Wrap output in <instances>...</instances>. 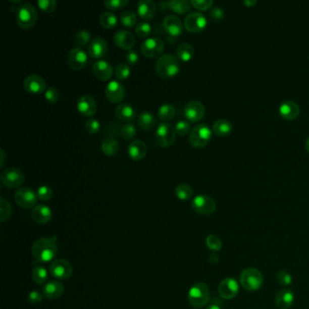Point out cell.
<instances>
[{"mask_svg":"<svg viewBox=\"0 0 309 309\" xmlns=\"http://www.w3.org/2000/svg\"><path fill=\"white\" fill-rule=\"evenodd\" d=\"M137 133V128L133 124H124V126L121 128L120 135L121 137L124 138L125 140H131L135 137Z\"/></svg>","mask_w":309,"mask_h":309,"instance_id":"cell-43","label":"cell"},{"mask_svg":"<svg viewBox=\"0 0 309 309\" xmlns=\"http://www.w3.org/2000/svg\"><path fill=\"white\" fill-rule=\"evenodd\" d=\"M67 63H68V66L73 70H82L88 63L87 54L84 49L79 48V47L72 49L68 53Z\"/></svg>","mask_w":309,"mask_h":309,"instance_id":"cell-14","label":"cell"},{"mask_svg":"<svg viewBox=\"0 0 309 309\" xmlns=\"http://www.w3.org/2000/svg\"><path fill=\"white\" fill-rule=\"evenodd\" d=\"M6 162V152L4 150H0V168H3Z\"/></svg>","mask_w":309,"mask_h":309,"instance_id":"cell-58","label":"cell"},{"mask_svg":"<svg viewBox=\"0 0 309 309\" xmlns=\"http://www.w3.org/2000/svg\"><path fill=\"white\" fill-rule=\"evenodd\" d=\"M294 300H295L294 292L288 288H284L279 290L275 297L276 305L279 309L290 308L294 304Z\"/></svg>","mask_w":309,"mask_h":309,"instance_id":"cell-25","label":"cell"},{"mask_svg":"<svg viewBox=\"0 0 309 309\" xmlns=\"http://www.w3.org/2000/svg\"><path fill=\"white\" fill-rule=\"evenodd\" d=\"M100 127H101V125H100V123H99V121L96 119H89L86 123H85V129H86V131L88 132L89 133H92V134H94V133H97L99 132V130H100Z\"/></svg>","mask_w":309,"mask_h":309,"instance_id":"cell-54","label":"cell"},{"mask_svg":"<svg viewBox=\"0 0 309 309\" xmlns=\"http://www.w3.org/2000/svg\"><path fill=\"white\" fill-rule=\"evenodd\" d=\"M107 51L108 44L102 37H95L88 44L89 56L94 59L104 58Z\"/></svg>","mask_w":309,"mask_h":309,"instance_id":"cell-24","label":"cell"},{"mask_svg":"<svg viewBox=\"0 0 309 309\" xmlns=\"http://www.w3.org/2000/svg\"><path fill=\"white\" fill-rule=\"evenodd\" d=\"M32 278L33 281L37 285H43L46 282L48 278V273L47 270L44 269L42 266H36L35 269L32 271Z\"/></svg>","mask_w":309,"mask_h":309,"instance_id":"cell-38","label":"cell"},{"mask_svg":"<svg viewBox=\"0 0 309 309\" xmlns=\"http://www.w3.org/2000/svg\"><path fill=\"white\" fill-rule=\"evenodd\" d=\"M147 154V146L141 140L132 141L128 147L129 157L135 162H141Z\"/></svg>","mask_w":309,"mask_h":309,"instance_id":"cell-26","label":"cell"},{"mask_svg":"<svg viewBox=\"0 0 309 309\" xmlns=\"http://www.w3.org/2000/svg\"><path fill=\"white\" fill-rule=\"evenodd\" d=\"M37 199L38 198L35 191L27 187L18 189L15 194L16 202L19 207L23 209H31L35 207Z\"/></svg>","mask_w":309,"mask_h":309,"instance_id":"cell-12","label":"cell"},{"mask_svg":"<svg viewBox=\"0 0 309 309\" xmlns=\"http://www.w3.org/2000/svg\"><path fill=\"white\" fill-rule=\"evenodd\" d=\"M206 110L203 105L199 101H190L184 108V116L190 123H198L203 119Z\"/></svg>","mask_w":309,"mask_h":309,"instance_id":"cell-15","label":"cell"},{"mask_svg":"<svg viewBox=\"0 0 309 309\" xmlns=\"http://www.w3.org/2000/svg\"><path fill=\"white\" fill-rule=\"evenodd\" d=\"M167 9H171L174 13L183 14L188 13L190 10V2L185 0H172L165 3Z\"/></svg>","mask_w":309,"mask_h":309,"instance_id":"cell-33","label":"cell"},{"mask_svg":"<svg viewBox=\"0 0 309 309\" xmlns=\"http://www.w3.org/2000/svg\"><path fill=\"white\" fill-rule=\"evenodd\" d=\"M278 113L283 119L293 121L298 117L300 114V108L296 102L287 100L280 105L278 108Z\"/></svg>","mask_w":309,"mask_h":309,"instance_id":"cell-22","label":"cell"},{"mask_svg":"<svg viewBox=\"0 0 309 309\" xmlns=\"http://www.w3.org/2000/svg\"><path fill=\"white\" fill-rule=\"evenodd\" d=\"M93 75L97 77L98 79L106 82L113 77L114 69L110 63L106 60H98L93 64Z\"/></svg>","mask_w":309,"mask_h":309,"instance_id":"cell-23","label":"cell"},{"mask_svg":"<svg viewBox=\"0 0 309 309\" xmlns=\"http://www.w3.org/2000/svg\"><path fill=\"white\" fill-rule=\"evenodd\" d=\"M264 278L261 271L254 268H248L243 270L239 277V282L243 288L248 291H255L263 285Z\"/></svg>","mask_w":309,"mask_h":309,"instance_id":"cell-5","label":"cell"},{"mask_svg":"<svg viewBox=\"0 0 309 309\" xmlns=\"http://www.w3.org/2000/svg\"><path fill=\"white\" fill-rule=\"evenodd\" d=\"M239 291L238 281L233 278H226L219 285V294L223 299L234 298Z\"/></svg>","mask_w":309,"mask_h":309,"instance_id":"cell-16","label":"cell"},{"mask_svg":"<svg viewBox=\"0 0 309 309\" xmlns=\"http://www.w3.org/2000/svg\"><path fill=\"white\" fill-rule=\"evenodd\" d=\"M175 129L170 123H161L155 133V141L158 145L167 148L175 141Z\"/></svg>","mask_w":309,"mask_h":309,"instance_id":"cell-7","label":"cell"},{"mask_svg":"<svg viewBox=\"0 0 309 309\" xmlns=\"http://www.w3.org/2000/svg\"><path fill=\"white\" fill-rule=\"evenodd\" d=\"M211 17L215 21H221V19L224 18V11L220 7L213 8L212 12H211Z\"/></svg>","mask_w":309,"mask_h":309,"instance_id":"cell-57","label":"cell"},{"mask_svg":"<svg viewBox=\"0 0 309 309\" xmlns=\"http://www.w3.org/2000/svg\"><path fill=\"white\" fill-rule=\"evenodd\" d=\"M191 207L198 214L208 216L211 215L216 210V202L211 196L200 194L196 196L191 201Z\"/></svg>","mask_w":309,"mask_h":309,"instance_id":"cell-8","label":"cell"},{"mask_svg":"<svg viewBox=\"0 0 309 309\" xmlns=\"http://www.w3.org/2000/svg\"><path fill=\"white\" fill-rule=\"evenodd\" d=\"M38 14L35 7L30 3L19 6L16 13V19L18 26L22 29H29L35 26Z\"/></svg>","mask_w":309,"mask_h":309,"instance_id":"cell-3","label":"cell"},{"mask_svg":"<svg viewBox=\"0 0 309 309\" xmlns=\"http://www.w3.org/2000/svg\"><path fill=\"white\" fill-rule=\"evenodd\" d=\"M125 88L124 84L118 81H111L106 89V96L112 104H119L125 97Z\"/></svg>","mask_w":309,"mask_h":309,"instance_id":"cell-17","label":"cell"},{"mask_svg":"<svg viewBox=\"0 0 309 309\" xmlns=\"http://www.w3.org/2000/svg\"><path fill=\"white\" fill-rule=\"evenodd\" d=\"M219 261H220V259H219V256H218L217 254H215V253H214V254H212V255L210 256V261H211V263H212V264H213V265H215V264H217V263L219 262Z\"/></svg>","mask_w":309,"mask_h":309,"instance_id":"cell-59","label":"cell"},{"mask_svg":"<svg viewBox=\"0 0 309 309\" xmlns=\"http://www.w3.org/2000/svg\"><path fill=\"white\" fill-rule=\"evenodd\" d=\"M65 292V287L62 283L54 280L44 285L43 287V295L48 299H57L63 296Z\"/></svg>","mask_w":309,"mask_h":309,"instance_id":"cell-28","label":"cell"},{"mask_svg":"<svg viewBox=\"0 0 309 309\" xmlns=\"http://www.w3.org/2000/svg\"><path fill=\"white\" fill-rule=\"evenodd\" d=\"M12 214V207L11 204L9 203L7 199L4 198L0 199V217H1V222H5L9 220Z\"/></svg>","mask_w":309,"mask_h":309,"instance_id":"cell-42","label":"cell"},{"mask_svg":"<svg viewBox=\"0 0 309 309\" xmlns=\"http://www.w3.org/2000/svg\"><path fill=\"white\" fill-rule=\"evenodd\" d=\"M212 132L220 137H226L229 136L232 132V125L227 120H218L213 124Z\"/></svg>","mask_w":309,"mask_h":309,"instance_id":"cell-31","label":"cell"},{"mask_svg":"<svg viewBox=\"0 0 309 309\" xmlns=\"http://www.w3.org/2000/svg\"><path fill=\"white\" fill-rule=\"evenodd\" d=\"M128 0H106L105 6L106 9L111 10H119L128 5Z\"/></svg>","mask_w":309,"mask_h":309,"instance_id":"cell-50","label":"cell"},{"mask_svg":"<svg viewBox=\"0 0 309 309\" xmlns=\"http://www.w3.org/2000/svg\"><path fill=\"white\" fill-rule=\"evenodd\" d=\"M155 71L160 77L171 79L180 73L181 66L175 56L172 54H165L157 59L155 63Z\"/></svg>","mask_w":309,"mask_h":309,"instance_id":"cell-2","label":"cell"},{"mask_svg":"<svg viewBox=\"0 0 309 309\" xmlns=\"http://www.w3.org/2000/svg\"><path fill=\"white\" fill-rule=\"evenodd\" d=\"M206 245L213 251H220L222 247V242L216 235H209L206 238Z\"/></svg>","mask_w":309,"mask_h":309,"instance_id":"cell-45","label":"cell"},{"mask_svg":"<svg viewBox=\"0 0 309 309\" xmlns=\"http://www.w3.org/2000/svg\"><path fill=\"white\" fill-rule=\"evenodd\" d=\"M126 61L128 63L129 66H136L138 63H139V54L135 51V50H129L127 54H126V57H125Z\"/></svg>","mask_w":309,"mask_h":309,"instance_id":"cell-55","label":"cell"},{"mask_svg":"<svg viewBox=\"0 0 309 309\" xmlns=\"http://www.w3.org/2000/svg\"><path fill=\"white\" fill-rule=\"evenodd\" d=\"M115 44L121 49L132 50L136 44V38L132 32L128 30H119L114 35Z\"/></svg>","mask_w":309,"mask_h":309,"instance_id":"cell-20","label":"cell"},{"mask_svg":"<svg viewBox=\"0 0 309 309\" xmlns=\"http://www.w3.org/2000/svg\"><path fill=\"white\" fill-rule=\"evenodd\" d=\"M188 300L195 308H200L207 305L210 301V289L207 284L198 282L190 287Z\"/></svg>","mask_w":309,"mask_h":309,"instance_id":"cell-4","label":"cell"},{"mask_svg":"<svg viewBox=\"0 0 309 309\" xmlns=\"http://www.w3.org/2000/svg\"><path fill=\"white\" fill-rule=\"evenodd\" d=\"M177 58L182 62H189L194 57V47L188 43L181 44L176 49Z\"/></svg>","mask_w":309,"mask_h":309,"instance_id":"cell-32","label":"cell"},{"mask_svg":"<svg viewBox=\"0 0 309 309\" xmlns=\"http://www.w3.org/2000/svg\"><path fill=\"white\" fill-rule=\"evenodd\" d=\"M175 194L178 199H181V200H188L193 196V190L188 184H181V185L177 186L175 189Z\"/></svg>","mask_w":309,"mask_h":309,"instance_id":"cell-40","label":"cell"},{"mask_svg":"<svg viewBox=\"0 0 309 309\" xmlns=\"http://www.w3.org/2000/svg\"><path fill=\"white\" fill-rule=\"evenodd\" d=\"M115 115L123 122H132L136 117V112L133 106L126 102L120 104L115 109Z\"/></svg>","mask_w":309,"mask_h":309,"instance_id":"cell-30","label":"cell"},{"mask_svg":"<svg viewBox=\"0 0 309 309\" xmlns=\"http://www.w3.org/2000/svg\"><path fill=\"white\" fill-rule=\"evenodd\" d=\"M135 33L140 38H145L151 33V26L148 22H140L136 26Z\"/></svg>","mask_w":309,"mask_h":309,"instance_id":"cell-46","label":"cell"},{"mask_svg":"<svg viewBox=\"0 0 309 309\" xmlns=\"http://www.w3.org/2000/svg\"><path fill=\"white\" fill-rule=\"evenodd\" d=\"M206 309H221V307L219 306V305H210V306H208Z\"/></svg>","mask_w":309,"mask_h":309,"instance_id":"cell-61","label":"cell"},{"mask_svg":"<svg viewBox=\"0 0 309 309\" xmlns=\"http://www.w3.org/2000/svg\"><path fill=\"white\" fill-rule=\"evenodd\" d=\"M175 133L180 136H185L190 132V125L187 121H180L175 125Z\"/></svg>","mask_w":309,"mask_h":309,"instance_id":"cell-51","label":"cell"},{"mask_svg":"<svg viewBox=\"0 0 309 309\" xmlns=\"http://www.w3.org/2000/svg\"><path fill=\"white\" fill-rule=\"evenodd\" d=\"M90 39H91V35L88 31H85V30H81V31L77 32L76 35H75V44L78 46V47H82L84 46L87 44H90Z\"/></svg>","mask_w":309,"mask_h":309,"instance_id":"cell-44","label":"cell"},{"mask_svg":"<svg viewBox=\"0 0 309 309\" xmlns=\"http://www.w3.org/2000/svg\"><path fill=\"white\" fill-rule=\"evenodd\" d=\"M100 24L106 29H114L118 25V18L112 12H104L100 17Z\"/></svg>","mask_w":309,"mask_h":309,"instance_id":"cell-36","label":"cell"},{"mask_svg":"<svg viewBox=\"0 0 309 309\" xmlns=\"http://www.w3.org/2000/svg\"><path fill=\"white\" fill-rule=\"evenodd\" d=\"M305 150L309 153V137L307 138V140L305 141Z\"/></svg>","mask_w":309,"mask_h":309,"instance_id":"cell-62","label":"cell"},{"mask_svg":"<svg viewBox=\"0 0 309 309\" xmlns=\"http://www.w3.org/2000/svg\"><path fill=\"white\" fill-rule=\"evenodd\" d=\"M164 47L165 45L163 40L157 37H150L142 42L141 52L147 58H159L164 53Z\"/></svg>","mask_w":309,"mask_h":309,"instance_id":"cell-10","label":"cell"},{"mask_svg":"<svg viewBox=\"0 0 309 309\" xmlns=\"http://www.w3.org/2000/svg\"><path fill=\"white\" fill-rule=\"evenodd\" d=\"M156 124V120L152 114L149 112L141 113V115L138 116V124L142 130L149 131Z\"/></svg>","mask_w":309,"mask_h":309,"instance_id":"cell-34","label":"cell"},{"mask_svg":"<svg viewBox=\"0 0 309 309\" xmlns=\"http://www.w3.org/2000/svg\"><path fill=\"white\" fill-rule=\"evenodd\" d=\"M212 136V131L207 124H198L192 129V131H190L189 141L192 147L201 149L210 142Z\"/></svg>","mask_w":309,"mask_h":309,"instance_id":"cell-6","label":"cell"},{"mask_svg":"<svg viewBox=\"0 0 309 309\" xmlns=\"http://www.w3.org/2000/svg\"><path fill=\"white\" fill-rule=\"evenodd\" d=\"M277 281L283 287L291 285L292 277L286 270H279L277 273Z\"/></svg>","mask_w":309,"mask_h":309,"instance_id":"cell-49","label":"cell"},{"mask_svg":"<svg viewBox=\"0 0 309 309\" xmlns=\"http://www.w3.org/2000/svg\"><path fill=\"white\" fill-rule=\"evenodd\" d=\"M53 213L46 205H37L32 211L33 220L39 224H46L51 221Z\"/></svg>","mask_w":309,"mask_h":309,"instance_id":"cell-27","label":"cell"},{"mask_svg":"<svg viewBox=\"0 0 309 309\" xmlns=\"http://www.w3.org/2000/svg\"><path fill=\"white\" fill-rule=\"evenodd\" d=\"M77 110L84 117H91L95 115L97 111V104L91 95H83L77 102Z\"/></svg>","mask_w":309,"mask_h":309,"instance_id":"cell-21","label":"cell"},{"mask_svg":"<svg viewBox=\"0 0 309 309\" xmlns=\"http://www.w3.org/2000/svg\"><path fill=\"white\" fill-rule=\"evenodd\" d=\"M43 300V295L40 292L33 290L28 294V301L33 305H39Z\"/></svg>","mask_w":309,"mask_h":309,"instance_id":"cell-56","label":"cell"},{"mask_svg":"<svg viewBox=\"0 0 309 309\" xmlns=\"http://www.w3.org/2000/svg\"><path fill=\"white\" fill-rule=\"evenodd\" d=\"M49 270L54 278L61 280H67L73 274V267L64 259H57L52 261Z\"/></svg>","mask_w":309,"mask_h":309,"instance_id":"cell-11","label":"cell"},{"mask_svg":"<svg viewBox=\"0 0 309 309\" xmlns=\"http://www.w3.org/2000/svg\"><path fill=\"white\" fill-rule=\"evenodd\" d=\"M131 72V67L128 64L121 63L115 68V76L119 81H125L130 77Z\"/></svg>","mask_w":309,"mask_h":309,"instance_id":"cell-41","label":"cell"},{"mask_svg":"<svg viewBox=\"0 0 309 309\" xmlns=\"http://www.w3.org/2000/svg\"><path fill=\"white\" fill-rule=\"evenodd\" d=\"M24 89L31 94H40L46 89V83L39 75H32L27 76L23 83Z\"/></svg>","mask_w":309,"mask_h":309,"instance_id":"cell-19","label":"cell"},{"mask_svg":"<svg viewBox=\"0 0 309 309\" xmlns=\"http://www.w3.org/2000/svg\"><path fill=\"white\" fill-rule=\"evenodd\" d=\"M120 21H121V24L124 26V27L131 28V27H133L136 25V23H137V16L132 10H126V11H124L122 15H121Z\"/></svg>","mask_w":309,"mask_h":309,"instance_id":"cell-39","label":"cell"},{"mask_svg":"<svg viewBox=\"0 0 309 309\" xmlns=\"http://www.w3.org/2000/svg\"><path fill=\"white\" fill-rule=\"evenodd\" d=\"M176 114L175 107L171 104H165L160 107L157 112V115L160 119L163 121H169L172 120Z\"/></svg>","mask_w":309,"mask_h":309,"instance_id":"cell-37","label":"cell"},{"mask_svg":"<svg viewBox=\"0 0 309 309\" xmlns=\"http://www.w3.org/2000/svg\"><path fill=\"white\" fill-rule=\"evenodd\" d=\"M256 3H258V2H256V0H254V1H248V0L244 1V4L246 5L247 8H252V7L255 6Z\"/></svg>","mask_w":309,"mask_h":309,"instance_id":"cell-60","label":"cell"},{"mask_svg":"<svg viewBox=\"0 0 309 309\" xmlns=\"http://www.w3.org/2000/svg\"><path fill=\"white\" fill-rule=\"evenodd\" d=\"M37 5L44 13H53L58 3L56 0H39L37 1Z\"/></svg>","mask_w":309,"mask_h":309,"instance_id":"cell-47","label":"cell"},{"mask_svg":"<svg viewBox=\"0 0 309 309\" xmlns=\"http://www.w3.org/2000/svg\"><path fill=\"white\" fill-rule=\"evenodd\" d=\"M207 19L205 16L199 12H192L186 17L184 27L190 33H199L207 27Z\"/></svg>","mask_w":309,"mask_h":309,"instance_id":"cell-13","label":"cell"},{"mask_svg":"<svg viewBox=\"0 0 309 309\" xmlns=\"http://www.w3.org/2000/svg\"><path fill=\"white\" fill-rule=\"evenodd\" d=\"M164 31L171 37H179L183 32V24L175 15L165 17L163 21Z\"/></svg>","mask_w":309,"mask_h":309,"instance_id":"cell-18","label":"cell"},{"mask_svg":"<svg viewBox=\"0 0 309 309\" xmlns=\"http://www.w3.org/2000/svg\"><path fill=\"white\" fill-rule=\"evenodd\" d=\"M156 4L151 0H141L137 4V13L140 18L150 20L154 17Z\"/></svg>","mask_w":309,"mask_h":309,"instance_id":"cell-29","label":"cell"},{"mask_svg":"<svg viewBox=\"0 0 309 309\" xmlns=\"http://www.w3.org/2000/svg\"><path fill=\"white\" fill-rule=\"evenodd\" d=\"M44 98L50 104H56L59 100V92L55 87H48L45 90Z\"/></svg>","mask_w":309,"mask_h":309,"instance_id":"cell-52","label":"cell"},{"mask_svg":"<svg viewBox=\"0 0 309 309\" xmlns=\"http://www.w3.org/2000/svg\"><path fill=\"white\" fill-rule=\"evenodd\" d=\"M36 195L40 200L46 201L53 197V190L49 186H41L36 191Z\"/></svg>","mask_w":309,"mask_h":309,"instance_id":"cell-48","label":"cell"},{"mask_svg":"<svg viewBox=\"0 0 309 309\" xmlns=\"http://www.w3.org/2000/svg\"><path fill=\"white\" fill-rule=\"evenodd\" d=\"M24 181L25 175L22 171L18 168H7L1 172V182L10 189L20 187Z\"/></svg>","mask_w":309,"mask_h":309,"instance_id":"cell-9","label":"cell"},{"mask_svg":"<svg viewBox=\"0 0 309 309\" xmlns=\"http://www.w3.org/2000/svg\"><path fill=\"white\" fill-rule=\"evenodd\" d=\"M58 252V247L54 239L42 238L37 239L32 247V255L35 261L41 263L53 261Z\"/></svg>","mask_w":309,"mask_h":309,"instance_id":"cell-1","label":"cell"},{"mask_svg":"<svg viewBox=\"0 0 309 309\" xmlns=\"http://www.w3.org/2000/svg\"><path fill=\"white\" fill-rule=\"evenodd\" d=\"M190 4L192 5L195 9L205 11L211 9L214 3L212 0H192Z\"/></svg>","mask_w":309,"mask_h":309,"instance_id":"cell-53","label":"cell"},{"mask_svg":"<svg viewBox=\"0 0 309 309\" xmlns=\"http://www.w3.org/2000/svg\"><path fill=\"white\" fill-rule=\"evenodd\" d=\"M10 1H11V2H15V3H21V2H22L21 0H16V1H15V0H10Z\"/></svg>","mask_w":309,"mask_h":309,"instance_id":"cell-63","label":"cell"},{"mask_svg":"<svg viewBox=\"0 0 309 309\" xmlns=\"http://www.w3.org/2000/svg\"><path fill=\"white\" fill-rule=\"evenodd\" d=\"M101 150L104 154L107 155V156H114L119 150V144L115 139L106 138L102 141Z\"/></svg>","mask_w":309,"mask_h":309,"instance_id":"cell-35","label":"cell"}]
</instances>
